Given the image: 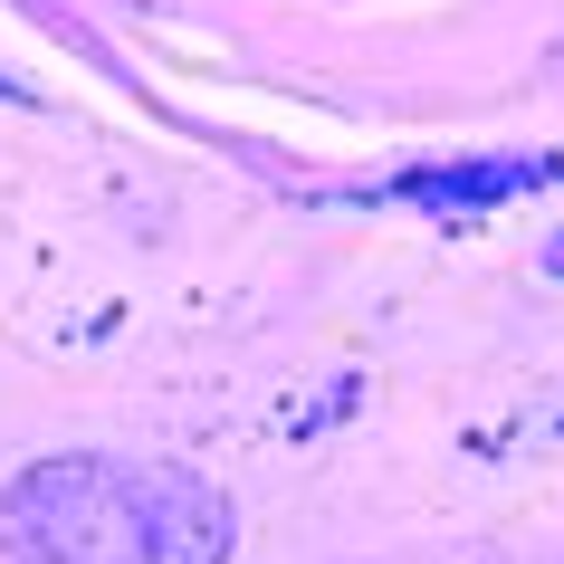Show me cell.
I'll use <instances>...</instances> for the list:
<instances>
[{
	"label": "cell",
	"mask_w": 564,
	"mask_h": 564,
	"mask_svg": "<svg viewBox=\"0 0 564 564\" xmlns=\"http://www.w3.org/2000/svg\"><path fill=\"white\" fill-rule=\"evenodd\" d=\"M10 527L30 564H220L230 507L182 469L48 459L10 488Z\"/></svg>",
	"instance_id": "6da1fadb"
},
{
	"label": "cell",
	"mask_w": 564,
	"mask_h": 564,
	"mask_svg": "<svg viewBox=\"0 0 564 564\" xmlns=\"http://www.w3.org/2000/svg\"><path fill=\"white\" fill-rule=\"evenodd\" d=\"M545 268H555V278H564V230H555V239H545Z\"/></svg>",
	"instance_id": "7a4b0ae2"
}]
</instances>
